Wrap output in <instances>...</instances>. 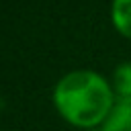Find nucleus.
<instances>
[{"instance_id":"obj_1","label":"nucleus","mask_w":131,"mask_h":131,"mask_svg":"<svg viewBox=\"0 0 131 131\" xmlns=\"http://www.w3.org/2000/svg\"><path fill=\"white\" fill-rule=\"evenodd\" d=\"M51 98L59 117L84 131L98 129L117 100L111 80L94 70H72L63 74L55 82Z\"/></svg>"},{"instance_id":"obj_2","label":"nucleus","mask_w":131,"mask_h":131,"mask_svg":"<svg viewBox=\"0 0 131 131\" xmlns=\"http://www.w3.org/2000/svg\"><path fill=\"white\" fill-rule=\"evenodd\" d=\"M98 131H131V100L117 98Z\"/></svg>"},{"instance_id":"obj_3","label":"nucleus","mask_w":131,"mask_h":131,"mask_svg":"<svg viewBox=\"0 0 131 131\" xmlns=\"http://www.w3.org/2000/svg\"><path fill=\"white\" fill-rule=\"evenodd\" d=\"M111 23L121 37L131 41V0L111 2Z\"/></svg>"},{"instance_id":"obj_4","label":"nucleus","mask_w":131,"mask_h":131,"mask_svg":"<svg viewBox=\"0 0 131 131\" xmlns=\"http://www.w3.org/2000/svg\"><path fill=\"white\" fill-rule=\"evenodd\" d=\"M111 86H113L117 98L131 100V61H123L113 70Z\"/></svg>"},{"instance_id":"obj_5","label":"nucleus","mask_w":131,"mask_h":131,"mask_svg":"<svg viewBox=\"0 0 131 131\" xmlns=\"http://www.w3.org/2000/svg\"><path fill=\"white\" fill-rule=\"evenodd\" d=\"M92 131H98V129H92Z\"/></svg>"}]
</instances>
